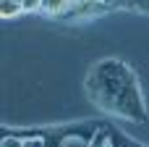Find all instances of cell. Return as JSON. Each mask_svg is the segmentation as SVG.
<instances>
[{
	"label": "cell",
	"instance_id": "7a4b0ae2",
	"mask_svg": "<svg viewBox=\"0 0 149 147\" xmlns=\"http://www.w3.org/2000/svg\"><path fill=\"white\" fill-rule=\"evenodd\" d=\"M71 0H42V8L50 11V13H60L63 8H68Z\"/></svg>",
	"mask_w": 149,
	"mask_h": 147
},
{
	"label": "cell",
	"instance_id": "9c48e42d",
	"mask_svg": "<svg viewBox=\"0 0 149 147\" xmlns=\"http://www.w3.org/2000/svg\"><path fill=\"white\" fill-rule=\"evenodd\" d=\"M102 3H113V0H102Z\"/></svg>",
	"mask_w": 149,
	"mask_h": 147
},
{
	"label": "cell",
	"instance_id": "ba28073f",
	"mask_svg": "<svg viewBox=\"0 0 149 147\" xmlns=\"http://www.w3.org/2000/svg\"><path fill=\"white\" fill-rule=\"evenodd\" d=\"M31 147H45V142H42V139H34V142H31Z\"/></svg>",
	"mask_w": 149,
	"mask_h": 147
},
{
	"label": "cell",
	"instance_id": "6da1fadb",
	"mask_svg": "<svg viewBox=\"0 0 149 147\" xmlns=\"http://www.w3.org/2000/svg\"><path fill=\"white\" fill-rule=\"evenodd\" d=\"M86 92L100 108H105L115 116H123V118H131V121H144L147 118L136 76L120 60L97 63L94 71L86 79Z\"/></svg>",
	"mask_w": 149,
	"mask_h": 147
},
{
	"label": "cell",
	"instance_id": "277c9868",
	"mask_svg": "<svg viewBox=\"0 0 149 147\" xmlns=\"http://www.w3.org/2000/svg\"><path fill=\"white\" fill-rule=\"evenodd\" d=\"M26 142L18 139V137H3V147H24Z\"/></svg>",
	"mask_w": 149,
	"mask_h": 147
},
{
	"label": "cell",
	"instance_id": "52a82bcc",
	"mask_svg": "<svg viewBox=\"0 0 149 147\" xmlns=\"http://www.w3.org/2000/svg\"><path fill=\"white\" fill-rule=\"evenodd\" d=\"M136 8L139 11H149V0H136Z\"/></svg>",
	"mask_w": 149,
	"mask_h": 147
},
{
	"label": "cell",
	"instance_id": "8992f818",
	"mask_svg": "<svg viewBox=\"0 0 149 147\" xmlns=\"http://www.w3.org/2000/svg\"><path fill=\"white\" fill-rule=\"evenodd\" d=\"M115 5H120V8H128V5H136V0H113Z\"/></svg>",
	"mask_w": 149,
	"mask_h": 147
},
{
	"label": "cell",
	"instance_id": "3957f363",
	"mask_svg": "<svg viewBox=\"0 0 149 147\" xmlns=\"http://www.w3.org/2000/svg\"><path fill=\"white\" fill-rule=\"evenodd\" d=\"M18 11H24V8H21V3L3 0V5H0V13H3V16H13V13H18Z\"/></svg>",
	"mask_w": 149,
	"mask_h": 147
},
{
	"label": "cell",
	"instance_id": "30bf717a",
	"mask_svg": "<svg viewBox=\"0 0 149 147\" xmlns=\"http://www.w3.org/2000/svg\"><path fill=\"white\" fill-rule=\"evenodd\" d=\"M10 3H21V0H10Z\"/></svg>",
	"mask_w": 149,
	"mask_h": 147
},
{
	"label": "cell",
	"instance_id": "5b68a950",
	"mask_svg": "<svg viewBox=\"0 0 149 147\" xmlns=\"http://www.w3.org/2000/svg\"><path fill=\"white\" fill-rule=\"evenodd\" d=\"M21 8L24 11H37V8H42V0H21Z\"/></svg>",
	"mask_w": 149,
	"mask_h": 147
}]
</instances>
